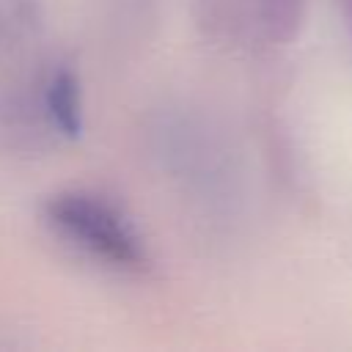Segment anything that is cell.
<instances>
[{
	"instance_id": "obj_1",
	"label": "cell",
	"mask_w": 352,
	"mask_h": 352,
	"mask_svg": "<svg viewBox=\"0 0 352 352\" xmlns=\"http://www.w3.org/2000/svg\"><path fill=\"white\" fill-rule=\"evenodd\" d=\"M44 214L66 239L118 270L140 272L148 253L132 223L104 198L91 192H58L47 201Z\"/></svg>"
},
{
	"instance_id": "obj_2",
	"label": "cell",
	"mask_w": 352,
	"mask_h": 352,
	"mask_svg": "<svg viewBox=\"0 0 352 352\" xmlns=\"http://www.w3.org/2000/svg\"><path fill=\"white\" fill-rule=\"evenodd\" d=\"M47 110L63 135L80 132V91L69 72H58L47 88Z\"/></svg>"
}]
</instances>
